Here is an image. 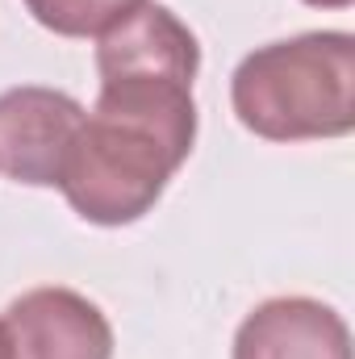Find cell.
I'll return each instance as SVG.
<instances>
[{
  "label": "cell",
  "mask_w": 355,
  "mask_h": 359,
  "mask_svg": "<svg viewBox=\"0 0 355 359\" xmlns=\"http://www.w3.org/2000/svg\"><path fill=\"white\" fill-rule=\"evenodd\" d=\"M196 142L192 84L172 76H100L59 188L92 226H130L155 209Z\"/></svg>",
  "instance_id": "cell-1"
},
{
  "label": "cell",
  "mask_w": 355,
  "mask_h": 359,
  "mask_svg": "<svg viewBox=\"0 0 355 359\" xmlns=\"http://www.w3.org/2000/svg\"><path fill=\"white\" fill-rule=\"evenodd\" d=\"M239 121L267 142L343 138L355 130V38L314 29L251 50L230 80Z\"/></svg>",
  "instance_id": "cell-2"
},
{
  "label": "cell",
  "mask_w": 355,
  "mask_h": 359,
  "mask_svg": "<svg viewBox=\"0 0 355 359\" xmlns=\"http://www.w3.org/2000/svg\"><path fill=\"white\" fill-rule=\"evenodd\" d=\"M84 113L76 96L38 84L0 92V172L29 188H59Z\"/></svg>",
  "instance_id": "cell-3"
},
{
  "label": "cell",
  "mask_w": 355,
  "mask_h": 359,
  "mask_svg": "<svg viewBox=\"0 0 355 359\" xmlns=\"http://www.w3.org/2000/svg\"><path fill=\"white\" fill-rule=\"evenodd\" d=\"M0 359H113V326L72 288H34L0 318Z\"/></svg>",
  "instance_id": "cell-4"
},
{
  "label": "cell",
  "mask_w": 355,
  "mask_h": 359,
  "mask_svg": "<svg viewBox=\"0 0 355 359\" xmlns=\"http://www.w3.org/2000/svg\"><path fill=\"white\" fill-rule=\"evenodd\" d=\"M234 359H351V330L314 297H272L243 318Z\"/></svg>",
  "instance_id": "cell-5"
},
{
  "label": "cell",
  "mask_w": 355,
  "mask_h": 359,
  "mask_svg": "<svg viewBox=\"0 0 355 359\" xmlns=\"http://www.w3.org/2000/svg\"><path fill=\"white\" fill-rule=\"evenodd\" d=\"M96 72L100 76H172L192 84L201 72V46H196V34L168 4L147 0L121 25L100 34Z\"/></svg>",
  "instance_id": "cell-6"
},
{
  "label": "cell",
  "mask_w": 355,
  "mask_h": 359,
  "mask_svg": "<svg viewBox=\"0 0 355 359\" xmlns=\"http://www.w3.org/2000/svg\"><path fill=\"white\" fill-rule=\"evenodd\" d=\"M147 0H25L34 21L59 38H100Z\"/></svg>",
  "instance_id": "cell-7"
},
{
  "label": "cell",
  "mask_w": 355,
  "mask_h": 359,
  "mask_svg": "<svg viewBox=\"0 0 355 359\" xmlns=\"http://www.w3.org/2000/svg\"><path fill=\"white\" fill-rule=\"evenodd\" d=\"M305 4H314V8H347L351 0H305Z\"/></svg>",
  "instance_id": "cell-8"
}]
</instances>
